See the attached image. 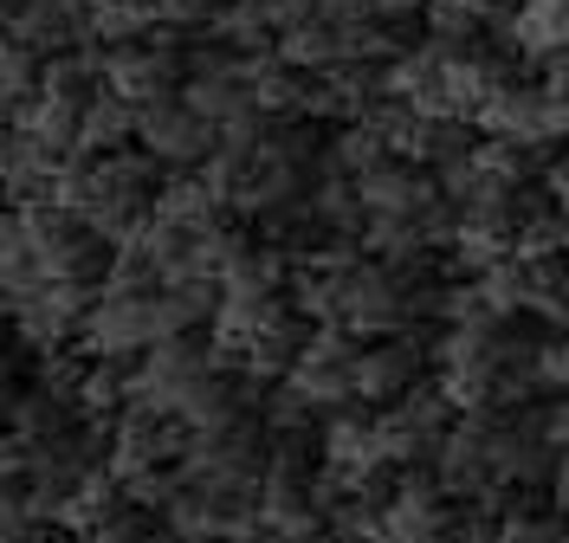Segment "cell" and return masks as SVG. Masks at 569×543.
<instances>
[{
  "label": "cell",
  "instance_id": "obj_1",
  "mask_svg": "<svg viewBox=\"0 0 569 543\" xmlns=\"http://www.w3.org/2000/svg\"><path fill=\"white\" fill-rule=\"evenodd\" d=\"M156 155L149 149H110V155H91V149H78L66 155V169H59V188H52V201L71 208L78 220H91L104 240H130L142 220L156 214Z\"/></svg>",
  "mask_w": 569,
  "mask_h": 543
},
{
  "label": "cell",
  "instance_id": "obj_2",
  "mask_svg": "<svg viewBox=\"0 0 569 543\" xmlns=\"http://www.w3.org/2000/svg\"><path fill=\"white\" fill-rule=\"evenodd\" d=\"M169 304H162V285H104L91 318H84V350L91 356H123L137 362L149 356L156 343H169Z\"/></svg>",
  "mask_w": 569,
  "mask_h": 543
},
{
  "label": "cell",
  "instance_id": "obj_3",
  "mask_svg": "<svg viewBox=\"0 0 569 543\" xmlns=\"http://www.w3.org/2000/svg\"><path fill=\"white\" fill-rule=\"evenodd\" d=\"M213 369H220V350H213L208 330H194V336H169V343H156L149 356H137V401L142 408H156V414H176L188 408V395L208 382Z\"/></svg>",
  "mask_w": 569,
  "mask_h": 543
},
{
  "label": "cell",
  "instance_id": "obj_4",
  "mask_svg": "<svg viewBox=\"0 0 569 543\" xmlns=\"http://www.w3.org/2000/svg\"><path fill=\"white\" fill-rule=\"evenodd\" d=\"M356 356H362V343H356L350 324H311V336H305V350H298L284 382L311 401L318 414L350 408L356 401Z\"/></svg>",
  "mask_w": 569,
  "mask_h": 543
},
{
  "label": "cell",
  "instance_id": "obj_5",
  "mask_svg": "<svg viewBox=\"0 0 569 543\" xmlns=\"http://www.w3.org/2000/svg\"><path fill=\"white\" fill-rule=\"evenodd\" d=\"M266 460H272V428L252 408V414H233L208 434H194L181 479H266Z\"/></svg>",
  "mask_w": 569,
  "mask_h": 543
},
{
  "label": "cell",
  "instance_id": "obj_6",
  "mask_svg": "<svg viewBox=\"0 0 569 543\" xmlns=\"http://www.w3.org/2000/svg\"><path fill=\"white\" fill-rule=\"evenodd\" d=\"M433 369V350L421 343V330H395V336H369L356 356V401L389 408V401L415 395Z\"/></svg>",
  "mask_w": 569,
  "mask_h": 543
},
{
  "label": "cell",
  "instance_id": "obj_7",
  "mask_svg": "<svg viewBox=\"0 0 569 543\" xmlns=\"http://www.w3.org/2000/svg\"><path fill=\"white\" fill-rule=\"evenodd\" d=\"M104 84L123 91L130 104H162L188 84V52L181 46H162V39H123V46H104Z\"/></svg>",
  "mask_w": 569,
  "mask_h": 543
},
{
  "label": "cell",
  "instance_id": "obj_8",
  "mask_svg": "<svg viewBox=\"0 0 569 543\" xmlns=\"http://www.w3.org/2000/svg\"><path fill=\"white\" fill-rule=\"evenodd\" d=\"M220 123L213 117H201V110L188 104V98H162V104H142V130H137V143L162 162V169H201L213 149H220Z\"/></svg>",
  "mask_w": 569,
  "mask_h": 543
},
{
  "label": "cell",
  "instance_id": "obj_9",
  "mask_svg": "<svg viewBox=\"0 0 569 543\" xmlns=\"http://www.w3.org/2000/svg\"><path fill=\"white\" fill-rule=\"evenodd\" d=\"M453 421H460V408H453V395H447L440 382H421L415 395L389 401V408H382V440H389V460L401 472L415 466V460H433Z\"/></svg>",
  "mask_w": 569,
  "mask_h": 543
},
{
  "label": "cell",
  "instance_id": "obj_10",
  "mask_svg": "<svg viewBox=\"0 0 569 543\" xmlns=\"http://www.w3.org/2000/svg\"><path fill=\"white\" fill-rule=\"evenodd\" d=\"M91 304H98V285H66V279H46L39 291H27L20 304H7L13 311V330H20V343H33V350H66L71 336H84V318H91Z\"/></svg>",
  "mask_w": 569,
  "mask_h": 543
},
{
  "label": "cell",
  "instance_id": "obj_11",
  "mask_svg": "<svg viewBox=\"0 0 569 543\" xmlns=\"http://www.w3.org/2000/svg\"><path fill=\"white\" fill-rule=\"evenodd\" d=\"M318 453H323V472L337 479H369V472L395 466L389 460V440H382V408L369 401H350V408H330L318 428Z\"/></svg>",
  "mask_w": 569,
  "mask_h": 543
},
{
  "label": "cell",
  "instance_id": "obj_12",
  "mask_svg": "<svg viewBox=\"0 0 569 543\" xmlns=\"http://www.w3.org/2000/svg\"><path fill=\"white\" fill-rule=\"evenodd\" d=\"M453 505L433 472H401L382 505V543H453Z\"/></svg>",
  "mask_w": 569,
  "mask_h": 543
},
{
  "label": "cell",
  "instance_id": "obj_13",
  "mask_svg": "<svg viewBox=\"0 0 569 543\" xmlns=\"http://www.w3.org/2000/svg\"><path fill=\"white\" fill-rule=\"evenodd\" d=\"M7 39L33 46L39 59H59L78 46H98L84 0H7Z\"/></svg>",
  "mask_w": 569,
  "mask_h": 543
},
{
  "label": "cell",
  "instance_id": "obj_14",
  "mask_svg": "<svg viewBox=\"0 0 569 543\" xmlns=\"http://www.w3.org/2000/svg\"><path fill=\"white\" fill-rule=\"evenodd\" d=\"M227 201L208 188L201 169H176V175L156 188V220L162 227H176V233H213V227H227Z\"/></svg>",
  "mask_w": 569,
  "mask_h": 543
},
{
  "label": "cell",
  "instance_id": "obj_15",
  "mask_svg": "<svg viewBox=\"0 0 569 543\" xmlns=\"http://www.w3.org/2000/svg\"><path fill=\"white\" fill-rule=\"evenodd\" d=\"M66 155L46 149L39 137H27L20 123H7V149H0V175H7V201H46L59 188Z\"/></svg>",
  "mask_w": 569,
  "mask_h": 543
},
{
  "label": "cell",
  "instance_id": "obj_16",
  "mask_svg": "<svg viewBox=\"0 0 569 543\" xmlns=\"http://www.w3.org/2000/svg\"><path fill=\"white\" fill-rule=\"evenodd\" d=\"M511 46L531 66L569 52V0H518L511 7Z\"/></svg>",
  "mask_w": 569,
  "mask_h": 543
},
{
  "label": "cell",
  "instance_id": "obj_17",
  "mask_svg": "<svg viewBox=\"0 0 569 543\" xmlns=\"http://www.w3.org/2000/svg\"><path fill=\"white\" fill-rule=\"evenodd\" d=\"M7 123H20L27 137H39V143L59 149V155H78V149H84V104L52 98V91H39L33 104L20 110V117H7Z\"/></svg>",
  "mask_w": 569,
  "mask_h": 543
},
{
  "label": "cell",
  "instance_id": "obj_18",
  "mask_svg": "<svg viewBox=\"0 0 569 543\" xmlns=\"http://www.w3.org/2000/svg\"><path fill=\"white\" fill-rule=\"evenodd\" d=\"M142 130V104H130L123 91H98L91 104H84V149L91 155H110V149H130Z\"/></svg>",
  "mask_w": 569,
  "mask_h": 543
},
{
  "label": "cell",
  "instance_id": "obj_19",
  "mask_svg": "<svg viewBox=\"0 0 569 543\" xmlns=\"http://www.w3.org/2000/svg\"><path fill=\"white\" fill-rule=\"evenodd\" d=\"M531 279H525V318L550 330H569V259L550 253V259H525Z\"/></svg>",
  "mask_w": 569,
  "mask_h": 543
},
{
  "label": "cell",
  "instance_id": "obj_20",
  "mask_svg": "<svg viewBox=\"0 0 569 543\" xmlns=\"http://www.w3.org/2000/svg\"><path fill=\"white\" fill-rule=\"evenodd\" d=\"M91 7V33L98 46H123V39H149L162 27V13L149 0H84Z\"/></svg>",
  "mask_w": 569,
  "mask_h": 543
},
{
  "label": "cell",
  "instance_id": "obj_21",
  "mask_svg": "<svg viewBox=\"0 0 569 543\" xmlns=\"http://www.w3.org/2000/svg\"><path fill=\"white\" fill-rule=\"evenodd\" d=\"M486 543H569V511H505L486 524Z\"/></svg>",
  "mask_w": 569,
  "mask_h": 543
},
{
  "label": "cell",
  "instance_id": "obj_22",
  "mask_svg": "<svg viewBox=\"0 0 569 543\" xmlns=\"http://www.w3.org/2000/svg\"><path fill=\"white\" fill-rule=\"evenodd\" d=\"M421 20H427V39H440L453 52H472L479 27H486V7H472V0H427Z\"/></svg>",
  "mask_w": 569,
  "mask_h": 543
},
{
  "label": "cell",
  "instance_id": "obj_23",
  "mask_svg": "<svg viewBox=\"0 0 569 543\" xmlns=\"http://www.w3.org/2000/svg\"><path fill=\"white\" fill-rule=\"evenodd\" d=\"M518 253H525V259H550V253H563V259H569V208H557V201H550V208H543V214H537L531 227H525Z\"/></svg>",
  "mask_w": 569,
  "mask_h": 543
},
{
  "label": "cell",
  "instance_id": "obj_24",
  "mask_svg": "<svg viewBox=\"0 0 569 543\" xmlns=\"http://www.w3.org/2000/svg\"><path fill=\"white\" fill-rule=\"evenodd\" d=\"M537 375H543L550 395H569V330H557V336L537 350Z\"/></svg>",
  "mask_w": 569,
  "mask_h": 543
},
{
  "label": "cell",
  "instance_id": "obj_25",
  "mask_svg": "<svg viewBox=\"0 0 569 543\" xmlns=\"http://www.w3.org/2000/svg\"><path fill=\"white\" fill-rule=\"evenodd\" d=\"M233 0H169V20L176 27H201V20H220Z\"/></svg>",
  "mask_w": 569,
  "mask_h": 543
},
{
  "label": "cell",
  "instance_id": "obj_26",
  "mask_svg": "<svg viewBox=\"0 0 569 543\" xmlns=\"http://www.w3.org/2000/svg\"><path fill=\"white\" fill-rule=\"evenodd\" d=\"M543 188L557 194V208H569V143L557 149V162H550V175H543Z\"/></svg>",
  "mask_w": 569,
  "mask_h": 543
},
{
  "label": "cell",
  "instance_id": "obj_27",
  "mask_svg": "<svg viewBox=\"0 0 569 543\" xmlns=\"http://www.w3.org/2000/svg\"><path fill=\"white\" fill-rule=\"evenodd\" d=\"M369 13H382V20H408V13H427V0H369Z\"/></svg>",
  "mask_w": 569,
  "mask_h": 543
},
{
  "label": "cell",
  "instance_id": "obj_28",
  "mask_svg": "<svg viewBox=\"0 0 569 543\" xmlns=\"http://www.w3.org/2000/svg\"><path fill=\"white\" fill-rule=\"evenodd\" d=\"M472 7H486V13H505V7H518V0H472Z\"/></svg>",
  "mask_w": 569,
  "mask_h": 543
}]
</instances>
